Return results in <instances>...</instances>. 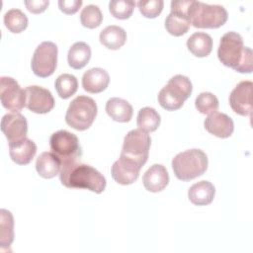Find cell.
<instances>
[{
  "label": "cell",
  "mask_w": 253,
  "mask_h": 253,
  "mask_svg": "<svg viewBox=\"0 0 253 253\" xmlns=\"http://www.w3.org/2000/svg\"><path fill=\"white\" fill-rule=\"evenodd\" d=\"M217 56L223 65L237 72H252V50L244 46L242 37L235 32H228L222 36L217 49Z\"/></svg>",
  "instance_id": "3"
},
{
  "label": "cell",
  "mask_w": 253,
  "mask_h": 253,
  "mask_svg": "<svg viewBox=\"0 0 253 253\" xmlns=\"http://www.w3.org/2000/svg\"><path fill=\"white\" fill-rule=\"evenodd\" d=\"M135 7V2L131 0H113L109 3V10L113 17L120 20L128 19Z\"/></svg>",
  "instance_id": "31"
},
{
  "label": "cell",
  "mask_w": 253,
  "mask_h": 253,
  "mask_svg": "<svg viewBox=\"0 0 253 253\" xmlns=\"http://www.w3.org/2000/svg\"><path fill=\"white\" fill-rule=\"evenodd\" d=\"M192 91L193 85L187 76L175 75L158 93V103L167 111L178 110L191 96Z\"/></svg>",
  "instance_id": "6"
},
{
  "label": "cell",
  "mask_w": 253,
  "mask_h": 253,
  "mask_svg": "<svg viewBox=\"0 0 253 253\" xmlns=\"http://www.w3.org/2000/svg\"><path fill=\"white\" fill-rule=\"evenodd\" d=\"M14 240V217L10 211H0V246L1 249L10 247Z\"/></svg>",
  "instance_id": "25"
},
{
  "label": "cell",
  "mask_w": 253,
  "mask_h": 253,
  "mask_svg": "<svg viewBox=\"0 0 253 253\" xmlns=\"http://www.w3.org/2000/svg\"><path fill=\"white\" fill-rule=\"evenodd\" d=\"M138 9L142 16L145 18L153 19L160 15L163 10L164 2L162 0H149V1H138Z\"/></svg>",
  "instance_id": "32"
},
{
  "label": "cell",
  "mask_w": 253,
  "mask_h": 253,
  "mask_svg": "<svg viewBox=\"0 0 253 253\" xmlns=\"http://www.w3.org/2000/svg\"><path fill=\"white\" fill-rule=\"evenodd\" d=\"M215 188L209 181H200L192 185L188 191V198L195 206L210 205L214 198Z\"/></svg>",
  "instance_id": "20"
},
{
  "label": "cell",
  "mask_w": 253,
  "mask_h": 253,
  "mask_svg": "<svg viewBox=\"0 0 253 253\" xmlns=\"http://www.w3.org/2000/svg\"><path fill=\"white\" fill-rule=\"evenodd\" d=\"M57 46L52 42H42L36 48L32 58V70L35 75L46 78L53 74L57 64Z\"/></svg>",
  "instance_id": "8"
},
{
  "label": "cell",
  "mask_w": 253,
  "mask_h": 253,
  "mask_svg": "<svg viewBox=\"0 0 253 253\" xmlns=\"http://www.w3.org/2000/svg\"><path fill=\"white\" fill-rule=\"evenodd\" d=\"M96 102L87 96H78L71 101L65 114L66 124L76 130L88 129L97 116Z\"/></svg>",
  "instance_id": "7"
},
{
  "label": "cell",
  "mask_w": 253,
  "mask_h": 253,
  "mask_svg": "<svg viewBox=\"0 0 253 253\" xmlns=\"http://www.w3.org/2000/svg\"><path fill=\"white\" fill-rule=\"evenodd\" d=\"M196 109L204 115H210L217 111L219 103L215 95L210 92H203L196 98Z\"/></svg>",
  "instance_id": "30"
},
{
  "label": "cell",
  "mask_w": 253,
  "mask_h": 253,
  "mask_svg": "<svg viewBox=\"0 0 253 253\" xmlns=\"http://www.w3.org/2000/svg\"><path fill=\"white\" fill-rule=\"evenodd\" d=\"M59 179L67 188L86 189L101 194L106 188L105 177L95 168L80 162V158L61 161Z\"/></svg>",
  "instance_id": "2"
},
{
  "label": "cell",
  "mask_w": 253,
  "mask_h": 253,
  "mask_svg": "<svg viewBox=\"0 0 253 253\" xmlns=\"http://www.w3.org/2000/svg\"><path fill=\"white\" fill-rule=\"evenodd\" d=\"M150 144L149 134L139 128L126 133L120 158L111 168L112 177L117 183L130 185L137 180L141 167L148 159Z\"/></svg>",
  "instance_id": "1"
},
{
  "label": "cell",
  "mask_w": 253,
  "mask_h": 253,
  "mask_svg": "<svg viewBox=\"0 0 253 253\" xmlns=\"http://www.w3.org/2000/svg\"><path fill=\"white\" fill-rule=\"evenodd\" d=\"M187 47L195 56L206 57L212 50V39L206 33H194L187 41Z\"/></svg>",
  "instance_id": "23"
},
{
  "label": "cell",
  "mask_w": 253,
  "mask_h": 253,
  "mask_svg": "<svg viewBox=\"0 0 253 253\" xmlns=\"http://www.w3.org/2000/svg\"><path fill=\"white\" fill-rule=\"evenodd\" d=\"M103 15L100 8L96 5H88L81 11L80 21L83 27L88 29H95L102 23Z\"/></svg>",
  "instance_id": "29"
},
{
  "label": "cell",
  "mask_w": 253,
  "mask_h": 253,
  "mask_svg": "<svg viewBox=\"0 0 253 253\" xmlns=\"http://www.w3.org/2000/svg\"><path fill=\"white\" fill-rule=\"evenodd\" d=\"M55 90L62 99H68L73 96L78 89V81L74 75L64 73L55 80Z\"/></svg>",
  "instance_id": "28"
},
{
  "label": "cell",
  "mask_w": 253,
  "mask_h": 253,
  "mask_svg": "<svg viewBox=\"0 0 253 253\" xmlns=\"http://www.w3.org/2000/svg\"><path fill=\"white\" fill-rule=\"evenodd\" d=\"M160 121V116L155 109L144 107L138 111L136 124L139 129L145 132H152L158 128Z\"/></svg>",
  "instance_id": "26"
},
{
  "label": "cell",
  "mask_w": 253,
  "mask_h": 253,
  "mask_svg": "<svg viewBox=\"0 0 253 253\" xmlns=\"http://www.w3.org/2000/svg\"><path fill=\"white\" fill-rule=\"evenodd\" d=\"M205 128L211 133L219 138L229 137L234 130L232 119L226 114L214 112L210 114L204 122Z\"/></svg>",
  "instance_id": "15"
},
{
  "label": "cell",
  "mask_w": 253,
  "mask_h": 253,
  "mask_svg": "<svg viewBox=\"0 0 253 253\" xmlns=\"http://www.w3.org/2000/svg\"><path fill=\"white\" fill-rule=\"evenodd\" d=\"M208 156L198 148L178 153L172 160L175 176L181 181H190L202 176L208 169Z\"/></svg>",
  "instance_id": "4"
},
{
  "label": "cell",
  "mask_w": 253,
  "mask_h": 253,
  "mask_svg": "<svg viewBox=\"0 0 253 253\" xmlns=\"http://www.w3.org/2000/svg\"><path fill=\"white\" fill-rule=\"evenodd\" d=\"M82 5L81 0H59L58 7L66 15L75 14Z\"/></svg>",
  "instance_id": "33"
},
{
  "label": "cell",
  "mask_w": 253,
  "mask_h": 253,
  "mask_svg": "<svg viewBox=\"0 0 253 253\" xmlns=\"http://www.w3.org/2000/svg\"><path fill=\"white\" fill-rule=\"evenodd\" d=\"M144 188L152 193H157L166 188L169 183V174L161 164H153L142 177Z\"/></svg>",
  "instance_id": "16"
},
{
  "label": "cell",
  "mask_w": 253,
  "mask_h": 253,
  "mask_svg": "<svg viewBox=\"0 0 253 253\" xmlns=\"http://www.w3.org/2000/svg\"><path fill=\"white\" fill-rule=\"evenodd\" d=\"M0 100L2 106L12 113H19L26 106V91L8 76L0 78Z\"/></svg>",
  "instance_id": "10"
},
{
  "label": "cell",
  "mask_w": 253,
  "mask_h": 253,
  "mask_svg": "<svg viewBox=\"0 0 253 253\" xmlns=\"http://www.w3.org/2000/svg\"><path fill=\"white\" fill-rule=\"evenodd\" d=\"M91 58V48L84 42H77L71 45L67 54V61L73 69H81Z\"/></svg>",
  "instance_id": "24"
},
{
  "label": "cell",
  "mask_w": 253,
  "mask_h": 253,
  "mask_svg": "<svg viewBox=\"0 0 253 253\" xmlns=\"http://www.w3.org/2000/svg\"><path fill=\"white\" fill-rule=\"evenodd\" d=\"M191 25L200 29H217L225 24L228 15L220 5H209L191 0L188 7Z\"/></svg>",
  "instance_id": "5"
},
{
  "label": "cell",
  "mask_w": 253,
  "mask_h": 253,
  "mask_svg": "<svg viewBox=\"0 0 253 253\" xmlns=\"http://www.w3.org/2000/svg\"><path fill=\"white\" fill-rule=\"evenodd\" d=\"M49 145L52 152L55 153L61 161L80 158L82 155L78 137L74 133L64 129H60L51 134Z\"/></svg>",
  "instance_id": "9"
},
{
  "label": "cell",
  "mask_w": 253,
  "mask_h": 253,
  "mask_svg": "<svg viewBox=\"0 0 253 253\" xmlns=\"http://www.w3.org/2000/svg\"><path fill=\"white\" fill-rule=\"evenodd\" d=\"M27 9L29 12L33 14H40L46 10L49 5L48 0H31V1H24Z\"/></svg>",
  "instance_id": "34"
},
{
  "label": "cell",
  "mask_w": 253,
  "mask_h": 253,
  "mask_svg": "<svg viewBox=\"0 0 253 253\" xmlns=\"http://www.w3.org/2000/svg\"><path fill=\"white\" fill-rule=\"evenodd\" d=\"M26 107L36 114H46L54 107V99L45 88L33 85L26 89Z\"/></svg>",
  "instance_id": "12"
},
{
  "label": "cell",
  "mask_w": 253,
  "mask_h": 253,
  "mask_svg": "<svg viewBox=\"0 0 253 253\" xmlns=\"http://www.w3.org/2000/svg\"><path fill=\"white\" fill-rule=\"evenodd\" d=\"M100 42L109 49H119L126 42V31L119 26H108L101 31L99 36Z\"/></svg>",
  "instance_id": "22"
},
{
  "label": "cell",
  "mask_w": 253,
  "mask_h": 253,
  "mask_svg": "<svg viewBox=\"0 0 253 253\" xmlns=\"http://www.w3.org/2000/svg\"><path fill=\"white\" fill-rule=\"evenodd\" d=\"M37 153V145L29 138H25L17 143L9 144V154L11 159L18 165L29 164Z\"/></svg>",
  "instance_id": "19"
},
{
  "label": "cell",
  "mask_w": 253,
  "mask_h": 253,
  "mask_svg": "<svg viewBox=\"0 0 253 253\" xmlns=\"http://www.w3.org/2000/svg\"><path fill=\"white\" fill-rule=\"evenodd\" d=\"M190 2L191 0L171 2V12L165 20V29L170 35L180 37L189 31L191 26V21L188 16Z\"/></svg>",
  "instance_id": "11"
},
{
  "label": "cell",
  "mask_w": 253,
  "mask_h": 253,
  "mask_svg": "<svg viewBox=\"0 0 253 253\" xmlns=\"http://www.w3.org/2000/svg\"><path fill=\"white\" fill-rule=\"evenodd\" d=\"M1 130L9 144L17 143L27 138L28 123L20 113L6 114L1 120Z\"/></svg>",
  "instance_id": "13"
},
{
  "label": "cell",
  "mask_w": 253,
  "mask_h": 253,
  "mask_svg": "<svg viewBox=\"0 0 253 253\" xmlns=\"http://www.w3.org/2000/svg\"><path fill=\"white\" fill-rule=\"evenodd\" d=\"M5 27L13 34L22 33L28 27V18L20 9H11L4 15Z\"/></svg>",
  "instance_id": "27"
},
{
  "label": "cell",
  "mask_w": 253,
  "mask_h": 253,
  "mask_svg": "<svg viewBox=\"0 0 253 253\" xmlns=\"http://www.w3.org/2000/svg\"><path fill=\"white\" fill-rule=\"evenodd\" d=\"M109 83V73L100 67L91 68L82 76V87L88 93H101L108 87Z\"/></svg>",
  "instance_id": "17"
},
{
  "label": "cell",
  "mask_w": 253,
  "mask_h": 253,
  "mask_svg": "<svg viewBox=\"0 0 253 253\" xmlns=\"http://www.w3.org/2000/svg\"><path fill=\"white\" fill-rule=\"evenodd\" d=\"M61 168L60 158L53 152L45 151L41 153L36 161V170L38 174L45 179L55 177Z\"/></svg>",
  "instance_id": "18"
},
{
  "label": "cell",
  "mask_w": 253,
  "mask_h": 253,
  "mask_svg": "<svg viewBox=\"0 0 253 253\" xmlns=\"http://www.w3.org/2000/svg\"><path fill=\"white\" fill-rule=\"evenodd\" d=\"M106 112L111 119L120 123H127L132 117L131 105L122 98L114 97L107 101Z\"/></svg>",
  "instance_id": "21"
},
{
  "label": "cell",
  "mask_w": 253,
  "mask_h": 253,
  "mask_svg": "<svg viewBox=\"0 0 253 253\" xmlns=\"http://www.w3.org/2000/svg\"><path fill=\"white\" fill-rule=\"evenodd\" d=\"M252 88L251 81H241L229 95L231 109L240 116H250L252 112Z\"/></svg>",
  "instance_id": "14"
}]
</instances>
